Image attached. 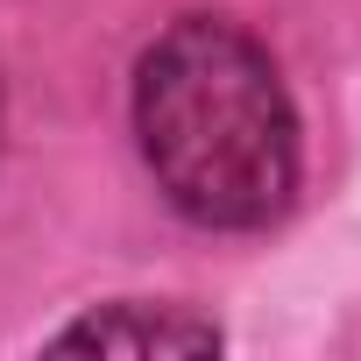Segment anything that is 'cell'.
<instances>
[{"instance_id": "cell-2", "label": "cell", "mask_w": 361, "mask_h": 361, "mask_svg": "<svg viewBox=\"0 0 361 361\" xmlns=\"http://www.w3.org/2000/svg\"><path fill=\"white\" fill-rule=\"evenodd\" d=\"M50 347L57 354H220V326L192 305L114 298V305H92L71 326H57Z\"/></svg>"}, {"instance_id": "cell-1", "label": "cell", "mask_w": 361, "mask_h": 361, "mask_svg": "<svg viewBox=\"0 0 361 361\" xmlns=\"http://www.w3.org/2000/svg\"><path fill=\"white\" fill-rule=\"evenodd\" d=\"M135 142L177 220L262 234L290 213L305 128L262 36L234 15H177L135 64Z\"/></svg>"}]
</instances>
